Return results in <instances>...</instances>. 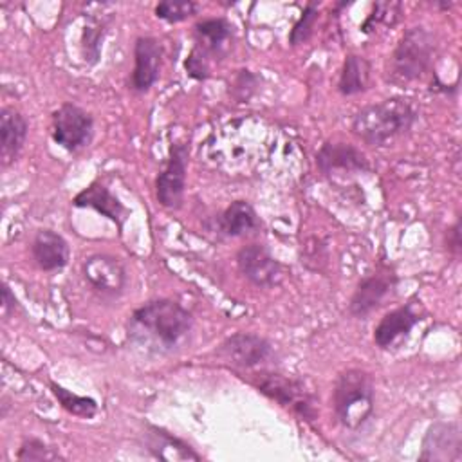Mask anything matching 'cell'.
Returning <instances> with one entry per match:
<instances>
[{
    "label": "cell",
    "mask_w": 462,
    "mask_h": 462,
    "mask_svg": "<svg viewBox=\"0 0 462 462\" xmlns=\"http://www.w3.org/2000/svg\"><path fill=\"white\" fill-rule=\"evenodd\" d=\"M402 14V5L401 2H375L372 7L370 16L363 23V31L370 32L375 29V25H384V27H393Z\"/></svg>",
    "instance_id": "cell-24"
},
{
    "label": "cell",
    "mask_w": 462,
    "mask_h": 462,
    "mask_svg": "<svg viewBox=\"0 0 462 462\" xmlns=\"http://www.w3.org/2000/svg\"><path fill=\"white\" fill-rule=\"evenodd\" d=\"M240 273L260 287H274L283 280V267L260 244L245 245L236 254Z\"/></svg>",
    "instance_id": "cell-8"
},
{
    "label": "cell",
    "mask_w": 462,
    "mask_h": 462,
    "mask_svg": "<svg viewBox=\"0 0 462 462\" xmlns=\"http://www.w3.org/2000/svg\"><path fill=\"white\" fill-rule=\"evenodd\" d=\"M256 388L278 404L291 408L305 420H312L316 417L314 399L305 384L298 379H291L280 374H262Z\"/></svg>",
    "instance_id": "cell-5"
},
{
    "label": "cell",
    "mask_w": 462,
    "mask_h": 462,
    "mask_svg": "<svg viewBox=\"0 0 462 462\" xmlns=\"http://www.w3.org/2000/svg\"><path fill=\"white\" fill-rule=\"evenodd\" d=\"M446 249L453 254V256H458L460 251H462V245H460V220H457L446 233Z\"/></svg>",
    "instance_id": "cell-30"
},
{
    "label": "cell",
    "mask_w": 462,
    "mask_h": 462,
    "mask_svg": "<svg viewBox=\"0 0 462 462\" xmlns=\"http://www.w3.org/2000/svg\"><path fill=\"white\" fill-rule=\"evenodd\" d=\"M188 146L173 144L170 148V157L162 171L155 179V197L161 206L168 209H177L184 199L186 188V164H188Z\"/></svg>",
    "instance_id": "cell-7"
},
{
    "label": "cell",
    "mask_w": 462,
    "mask_h": 462,
    "mask_svg": "<svg viewBox=\"0 0 462 462\" xmlns=\"http://www.w3.org/2000/svg\"><path fill=\"white\" fill-rule=\"evenodd\" d=\"M162 47L153 36H141L135 40L134 47V72H132V87L137 92L148 90L159 78L161 70Z\"/></svg>",
    "instance_id": "cell-12"
},
{
    "label": "cell",
    "mask_w": 462,
    "mask_h": 462,
    "mask_svg": "<svg viewBox=\"0 0 462 462\" xmlns=\"http://www.w3.org/2000/svg\"><path fill=\"white\" fill-rule=\"evenodd\" d=\"M316 162L325 175L334 171H366L365 153L346 143H325L316 155Z\"/></svg>",
    "instance_id": "cell-15"
},
{
    "label": "cell",
    "mask_w": 462,
    "mask_h": 462,
    "mask_svg": "<svg viewBox=\"0 0 462 462\" xmlns=\"http://www.w3.org/2000/svg\"><path fill=\"white\" fill-rule=\"evenodd\" d=\"M220 354L235 366L253 368L271 356V345L256 334L236 332L220 345Z\"/></svg>",
    "instance_id": "cell-11"
},
{
    "label": "cell",
    "mask_w": 462,
    "mask_h": 462,
    "mask_svg": "<svg viewBox=\"0 0 462 462\" xmlns=\"http://www.w3.org/2000/svg\"><path fill=\"white\" fill-rule=\"evenodd\" d=\"M132 336L159 350H173L191 330V314L173 300H153L132 314Z\"/></svg>",
    "instance_id": "cell-1"
},
{
    "label": "cell",
    "mask_w": 462,
    "mask_h": 462,
    "mask_svg": "<svg viewBox=\"0 0 462 462\" xmlns=\"http://www.w3.org/2000/svg\"><path fill=\"white\" fill-rule=\"evenodd\" d=\"M74 206L76 208H92L110 218L112 222L117 224V227H123L125 220L128 218L130 211L108 191V188L101 182H92L85 189H81L74 197Z\"/></svg>",
    "instance_id": "cell-16"
},
{
    "label": "cell",
    "mask_w": 462,
    "mask_h": 462,
    "mask_svg": "<svg viewBox=\"0 0 462 462\" xmlns=\"http://www.w3.org/2000/svg\"><path fill=\"white\" fill-rule=\"evenodd\" d=\"M18 460H63V457L40 439H25L16 453Z\"/></svg>",
    "instance_id": "cell-25"
},
{
    "label": "cell",
    "mask_w": 462,
    "mask_h": 462,
    "mask_svg": "<svg viewBox=\"0 0 462 462\" xmlns=\"http://www.w3.org/2000/svg\"><path fill=\"white\" fill-rule=\"evenodd\" d=\"M417 108L410 99L392 97L361 108L352 121V132L372 146H383L411 128Z\"/></svg>",
    "instance_id": "cell-2"
},
{
    "label": "cell",
    "mask_w": 462,
    "mask_h": 462,
    "mask_svg": "<svg viewBox=\"0 0 462 462\" xmlns=\"http://www.w3.org/2000/svg\"><path fill=\"white\" fill-rule=\"evenodd\" d=\"M332 404L337 420L346 430H359L374 411V386L365 370L348 368L339 374Z\"/></svg>",
    "instance_id": "cell-3"
},
{
    "label": "cell",
    "mask_w": 462,
    "mask_h": 462,
    "mask_svg": "<svg viewBox=\"0 0 462 462\" xmlns=\"http://www.w3.org/2000/svg\"><path fill=\"white\" fill-rule=\"evenodd\" d=\"M318 20V5L314 2H309L301 13V16L298 18V22L294 23L291 34H289V42L292 45H300L303 42L309 40L312 29H314V23Z\"/></svg>",
    "instance_id": "cell-27"
},
{
    "label": "cell",
    "mask_w": 462,
    "mask_h": 462,
    "mask_svg": "<svg viewBox=\"0 0 462 462\" xmlns=\"http://www.w3.org/2000/svg\"><path fill=\"white\" fill-rule=\"evenodd\" d=\"M197 4L191 0H164L155 5V14L166 22H180L195 14Z\"/></svg>",
    "instance_id": "cell-26"
},
{
    "label": "cell",
    "mask_w": 462,
    "mask_h": 462,
    "mask_svg": "<svg viewBox=\"0 0 462 462\" xmlns=\"http://www.w3.org/2000/svg\"><path fill=\"white\" fill-rule=\"evenodd\" d=\"M83 276L92 289L105 296H117L126 285L123 263L110 254H90L83 262Z\"/></svg>",
    "instance_id": "cell-9"
},
{
    "label": "cell",
    "mask_w": 462,
    "mask_h": 462,
    "mask_svg": "<svg viewBox=\"0 0 462 462\" xmlns=\"http://www.w3.org/2000/svg\"><path fill=\"white\" fill-rule=\"evenodd\" d=\"M92 132L94 123L90 114L72 103H63L52 114V139L65 150L76 152L87 146L92 139Z\"/></svg>",
    "instance_id": "cell-6"
},
{
    "label": "cell",
    "mask_w": 462,
    "mask_h": 462,
    "mask_svg": "<svg viewBox=\"0 0 462 462\" xmlns=\"http://www.w3.org/2000/svg\"><path fill=\"white\" fill-rule=\"evenodd\" d=\"M49 386H51V392L54 393V397L58 399V402L61 404V408L67 410L69 413L83 417V419H90L97 413V402L92 397L76 395V393L69 392L67 388L52 383V381L49 383Z\"/></svg>",
    "instance_id": "cell-23"
},
{
    "label": "cell",
    "mask_w": 462,
    "mask_h": 462,
    "mask_svg": "<svg viewBox=\"0 0 462 462\" xmlns=\"http://www.w3.org/2000/svg\"><path fill=\"white\" fill-rule=\"evenodd\" d=\"M419 319L420 318L411 305H404L386 312L374 328L375 345L384 350L395 346L410 334V330L419 323Z\"/></svg>",
    "instance_id": "cell-14"
},
{
    "label": "cell",
    "mask_w": 462,
    "mask_h": 462,
    "mask_svg": "<svg viewBox=\"0 0 462 462\" xmlns=\"http://www.w3.org/2000/svg\"><path fill=\"white\" fill-rule=\"evenodd\" d=\"M186 70L193 79H206L209 74V67H208V60H206V52L200 47H193V51L189 52L188 60H186Z\"/></svg>",
    "instance_id": "cell-29"
},
{
    "label": "cell",
    "mask_w": 462,
    "mask_h": 462,
    "mask_svg": "<svg viewBox=\"0 0 462 462\" xmlns=\"http://www.w3.org/2000/svg\"><path fill=\"white\" fill-rule=\"evenodd\" d=\"M144 444L146 449L161 460H200V455L184 440L157 426H148Z\"/></svg>",
    "instance_id": "cell-19"
},
{
    "label": "cell",
    "mask_w": 462,
    "mask_h": 462,
    "mask_svg": "<svg viewBox=\"0 0 462 462\" xmlns=\"http://www.w3.org/2000/svg\"><path fill=\"white\" fill-rule=\"evenodd\" d=\"M27 137V121L25 117L11 108L5 106L0 112V159L2 166H9L16 155L20 153Z\"/></svg>",
    "instance_id": "cell-17"
},
{
    "label": "cell",
    "mask_w": 462,
    "mask_h": 462,
    "mask_svg": "<svg viewBox=\"0 0 462 462\" xmlns=\"http://www.w3.org/2000/svg\"><path fill=\"white\" fill-rule=\"evenodd\" d=\"M460 428L457 422L433 424L424 440L420 460H458L460 458Z\"/></svg>",
    "instance_id": "cell-13"
},
{
    "label": "cell",
    "mask_w": 462,
    "mask_h": 462,
    "mask_svg": "<svg viewBox=\"0 0 462 462\" xmlns=\"http://www.w3.org/2000/svg\"><path fill=\"white\" fill-rule=\"evenodd\" d=\"M18 309V300L14 298V294L11 292V289H9V285H2V310H4V314L7 316V314H11V312H14Z\"/></svg>",
    "instance_id": "cell-31"
},
{
    "label": "cell",
    "mask_w": 462,
    "mask_h": 462,
    "mask_svg": "<svg viewBox=\"0 0 462 462\" xmlns=\"http://www.w3.org/2000/svg\"><path fill=\"white\" fill-rule=\"evenodd\" d=\"M31 253L36 265L43 271L61 269L69 260V245L65 238L51 229H42L34 235Z\"/></svg>",
    "instance_id": "cell-18"
},
{
    "label": "cell",
    "mask_w": 462,
    "mask_h": 462,
    "mask_svg": "<svg viewBox=\"0 0 462 462\" xmlns=\"http://www.w3.org/2000/svg\"><path fill=\"white\" fill-rule=\"evenodd\" d=\"M103 36V25L99 22L87 25L83 32V47H85V60L96 63L99 58V43Z\"/></svg>",
    "instance_id": "cell-28"
},
{
    "label": "cell",
    "mask_w": 462,
    "mask_h": 462,
    "mask_svg": "<svg viewBox=\"0 0 462 462\" xmlns=\"http://www.w3.org/2000/svg\"><path fill=\"white\" fill-rule=\"evenodd\" d=\"M370 61L359 54H348L343 63L337 88L343 96H352L368 88L370 83Z\"/></svg>",
    "instance_id": "cell-20"
},
{
    "label": "cell",
    "mask_w": 462,
    "mask_h": 462,
    "mask_svg": "<svg viewBox=\"0 0 462 462\" xmlns=\"http://www.w3.org/2000/svg\"><path fill=\"white\" fill-rule=\"evenodd\" d=\"M199 45L204 52H217L231 36V25L224 18H208L195 25Z\"/></svg>",
    "instance_id": "cell-22"
},
{
    "label": "cell",
    "mask_w": 462,
    "mask_h": 462,
    "mask_svg": "<svg viewBox=\"0 0 462 462\" xmlns=\"http://www.w3.org/2000/svg\"><path fill=\"white\" fill-rule=\"evenodd\" d=\"M433 34L424 27L408 29L390 56L388 79L397 85H408L424 76L433 60Z\"/></svg>",
    "instance_id": "cell-4"
},
{
    "label": "cell",
    "mask_w": 462,
    "mask_h": 462,
    "mask_svg": "<svg viewBox=\"0 0 462 462\" xmlns=\"http://www.w3.org/2000/svg\"><path fill=\"white\" fill-rule=\"evenodd\" d=\"M258 226L256 213L253 206L245 200H235L231 202L226 211L220 217V229L227 236H238L244 235Z\"/></svg>",
    "instance_id": "cell-21"
},
{
    "label": "cell",
    "mask_w": 462,
    "mask_h": 462,
    "mask_svg": "<svg viewBox=\"0 0 462 462\" xmlns=\"http://www.w3.org/2000/svg\"><path fill=\"white\" fill-rule=\"evenodd\" d=\"M393 287H395V274L390 269L383 267L368 274L357 283L350 298V303H348L350 314L356 318H365L366 314H370L381 305V301L392 292Z\"/></svg>",
    "instance_id": "cell-10"
}]
</instances>
